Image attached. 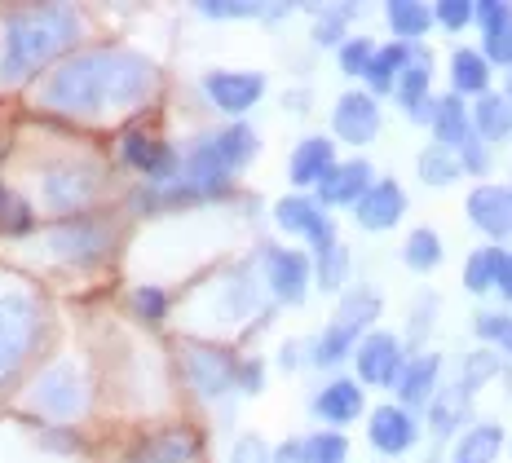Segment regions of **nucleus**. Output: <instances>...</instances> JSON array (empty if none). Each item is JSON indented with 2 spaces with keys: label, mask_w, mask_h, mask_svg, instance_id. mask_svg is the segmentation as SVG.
I'll return each instance as SVG.
<instances>
[{
  "label": "nucleus",
  "mask_w": 512,
  "mask_h": 463,
  "mask_svg": "<svg viewBox=\"0 0 512 463\" xmlns=\"http://www.w3.org/2000/svg\"><path fill=\"white\" fill-rule=\"evenodd\" d=\"M274 221H279V230H287V234H301V239L314 247V256L318 252H332V247L340 243L336 239V221L327 217L314 199H301V195L279 199V203H274Z\"/></svg>",
  "instance_id": "9d476101"
},
{
  "label": "nucleus",
  "mask_w": 512,
  "mask_h": 463,
  "mask_svg": "<svg viewBox=\"0 0 512 463\" xmlns=\"http://www.w3.org/2000/svg\"><path fill=\"white\" fill-rule=\"evenodd\" d=\"M345 459H349V441L332 433V428L301 441V463H345Z\"/></svg>",
  "instance_id": "f704fd0d"
},
{
  "label": "nucleus",
  "mask_w": 512,
  "mask_h": 463,
  "mask_svg": "<svg viewBox=\"0 0 512 463\" xmlns=\"http://www.w3.org/2000/svg\"><path fill=\"white\" fill-rule=\"evenodd\" d=\"M84 402H89V384H84L80 366L71 358H62V362H53L49 371H40V380L31 384V393H27L31 411H40L45 419H58V424L76 419L84 411Z\"/></svg>",
  "instance_id": "20e7f679"
},
{
  "label": "nucleus",
  "mask_w": 512,
  "mask_h": 463,
  "mask_svg": "<svg viewBox=\"0 0 512 463\" xmlns=\"http://www.w3.org/2000/svg\"><path fill=\"white\" fill-rule=\"evenodd\" d=\"M120 155H124L128 168H137L142 177H151L155 186H168V181L177 177V168H181L177 146L159 142V137H146V133L124 137V150H120Z\"/></svg>",
  "instance_id": "4468645a"
},
{
  "label": "nucleus",
  "mask_w": 512,
  "mask_h": 463,
  "mask_svg": "<svg viewBox=\"0 0 512 463\" xmlns=\"http://www.w3.org/2000/svg\"><path fill=\"white\" fill-rule=\"evenodd\" d=\"M495 371H499V358H495V353H482V349L468 353V358L460 362V384H455V389H460L464 397H473Z\"/></svg>",
  "instance_id": "4c0bfd02"
},
{
  "label": "nucleus",
  "mask_w": 512,
  "mask_h": 463,
  "mask_svg": "<svg viewBox=\"0 0 512 463\" xmlns=\"http://www.w3.org/2000/svg\"><path fill=\"white\" fill-rule=\"evenodd\" d=\"M380 314V292L376 287H354V292L340 296V309L332 318V327L309 344V362L314 366H336L358 349V340L367 336V327Z\"/></svg>",
  "instance_id": "7ed1b4c3"
},
{
  "label": "nucleus",
  "mask_w": 512,
  "mask_h": 463,
  "mask_svg": "<svg viewBox=\"0 0 512 463\" xmlns=\"http://www.w3.org/2000/svg\"><path fill=\"white\" fill-rule=\"evenodd\" d=\"M495 292L512 305V256L508 252H499V269H495Z\"/></svg>",
  "instance_id": "3c124183"
},
{
  "label": "nucleus",
  "mask_w": 512,
  "mask_h": 463,
  "mask_svg": "<svg viewBox=\"0 0 512 463\" xmlns=\"http://www.w3.org/2000/svg\"><path fill=\"white\" fill-rule=\"evenodd\" d=\"M504 450V428L499 424H473L464 428L451 450V463H495Z\"/></svg>",
  "instance_id": "393cba45"
},
{
  "label": "nucleus",
  "mask_w": 512,
  "mask_h": 463,
  "mask_svg": "<svg viewBox=\"0 0 512 463\" xmlns=\"http://www.w3.org/2000/svg\"><path fill=\"white\" fill-rule=\"evenodd\" d=\"M314 265H318V287L323 292H340L345 287V278H349V252H345V243H336L332 252H318L314 256Z\"/></svg>",
  "instance_id": "e433bc0d"
},
{
  "label": "nucleus",
  "mask_w": 512,
  "mask_h": 463,
  "mask_svg": "<svg viewBox=\"0 0 512 463\" xmlns=\"http://www.w3.org/2000/svg\"><path fill=\"white\" fill-rule=\"evenodd\" d=\"M402 261L411 269H420V274H429V269L442 265V239H437L433 230H415L407 243H402Z\"/></svg>",
  "instance_id": "473e14b6"
},
{
  "label": "nucleus",
  "mask_w": 512,
  "mask_h": 463,
  "mask_svg": "<svg viewBox=\"0 0 512 463\" xmlns=\"http://www.w3.org/2000/svg\"><path fill=\"white\" fill-rule=\"evenodd\" d=\"M181 362H186V380L195 384L199 397H226L230 389H239V358L217 344H190Z\"/></svg>",
  "instance_id": "1a4fd4ad"
},
{
  "label": "nucleus",
  "mask_w": 512,
  "mask_h": 463,
  "mask_svg": "<svg viewBox=\"0 0 512 463\" xmlns=\"http://www.w3.org/2000/svg\"><path fill=\"white\" fill-rule=\"evenodd\" d=\"M402 212H407V190H402L398 181H371V190L354 203L358 225L371 234L393 230V225L402 221Z\"/></svg>",
  "instance_id": "f3484780"
},
{
  "label": "nucleus",
  "mask_w": 512,
  "mask_h": 463,
  "mask_svg": "<svg viewBox=\"0 0 512 463\" xmlns=\"http://www.w3.org/2000/svg\"><path fill=\"white\" fill-rule=\"evenodd\" d=\"M332 133L340 137V142H349V146H367L371 137L380 133V102L371 98L367 89L345 93V98L336 102V111H332Z\"/></svg>",
  "instance_id": "ddd939ff"
},
{
  "label": "nucleus",
  "mask_w": 512,
  "mask_h": 463,
  "mask_svg": "<svg viewBox=\"0 0 512 463\" xmlns=\"http://www.w3.org/2000/svg\"><path fill=\"white\" fill-rule=\"evenodd\" d=\"M115 230L102 217H71L49 230V252L71 265H98L111 252Z\"/></svg>",
  "instance_id": "423d86ee"
},
{
  "label": "nucleus",
  "mask_w": 512,
  "mask_h": 463,
  "mask_svg": "<svg viewBox=\"0 0 512 463\" xmlns=\"http://www.w3.org/2000/svg\"><path fill=\"white\" fill-rule=\"evenodd\" d=\"M437 375H442V358L437 353H420V358H407L402 362V375H398V397L402 402L398 406H424V402H433V393H437Z\"/></svg>",
  "instance_id": "aec40b11"
},
{
  "label": "nucleus",
  "mask_w": 512,
  "mask_h": 463,
  "mask_svg": "<svg viewBox=\"0 0 512 463\" xmlns=\"http://www.w3.org/2000/svg\"><path fill=\"white\" fill-rule=\"evenodd\" d=\"M495 269H499V247H482V252H473L468 256V265H464V287L473 296H482L495 287Z\"/></svg>",
  "instance_id": "c9c22d12"
},
{
  "label": "nucleus",
  "mask_w": 512,
  "mask_h": 463,
  "mask_svg": "<svg viewBox=\"0 0 512 463\" xmlns=\"http://www.w3.org/2000/svg\"><path fill=\"white\" fill-rule=\"evenodd\" d=\"M464 208H468V221H473L482 234H490V239H508L512 234V190L477 186Z\"/></svg>",
  "instance_id": "a211bd4d"
},
{
  "label": "nucleus",
  "mask_w": 512,
  "mask_h": 463,
  "mask_svg": "<svg viewBox=\"0 0 512 463\" xmlns=\"http://www.w3.org/2000/svg\"><path fill=\"white\" fill-rule=\"evenodd\" d=\"M468 120L477 128V142H508L512 137V106L504 102V93H482Z\"/></svg>",
  "instance_id": "a878e982"
},
{
  "label": "nucleus",
  "mask_w": 512,
  "mask_h": 463,
  "mask_svg": "<svg viewBox=\"0 0 512 463\" xmlns=\"http://www.w3.org/2000/svg\"><path fill=\"white\" fill-rule=\"evenodd\" d=\"M309 278H314V265L296 247H265L261 252V283L270 287V296L279 305H301L309 292Z\"/></svg>",
  "instance_id": "6e6552de"
},
{
  "label": "nucleus",
  "mask_w": 512,
  "mask_h": 463,
  "mask_svg": "<svg viewBox=\"0 0 512 463\" xmlns=\"http://www.w3.org/2000/svg\"><path fill=\"white\" fill-rule=\"evenodd\" d=\"M482 58H486V62H495V67H504V71H512V18H508L504 27L486 31V49H482Z\"/></svg>",
  "instance_id": "37998d69"
},
{
  "label": "nucleus",
  "mask_w": 512,
  "mask_h": 463,
  "mask_svg": "<svg viewBox=\"0 0 512 463\" xmlns=\"http://www.w3.org/2000/svg\"><path fill=\"white\" fill-rule=\"evenodd\" d=\"M318 23H314V45H345V23L358 14V5H318L314 9Z\"/></svg>",
  "instance_id": "2f4dec72"
},
{
  "label": "nucleus",
  "mask_w": 512,
  "mask_h": 463,
  "mask_svg": "<svg viewBox=\"0 0 512 463\" xmlns=\"http://www.w3.org/2000/svg\"><path fill=\"white\" fill-rule=\"evenodd\" d=\"M332 168H336L332 137H305V142L292 150V159H287V177H292V186H318Z\"/></svg>",
  "instance_id": "412c9836"
},
{
  "label": "nucleus",
  "mask_w": 512,
  "mask_h": 463,
  "mask_svg": "<svg viewBox=\"0 0 512 463\" xmlns=\"http://www.w3.org/2000/svg\"><path fill=\"white\" fill-rule=\"evenodd\" d=\"M433 23H442V31H464L473 23V0H437Z\"/></svg>",
  "instance_id": "79ce46f5"
},
{
  "label": "nucleus",
  "mask_w": 512,
  "mask_h": 463,
  "mask_svg": "<svg viewBox=\"0 0 512 463\" xmlns=\"http://www.w3.org/2000/svg\"><path fill=\"white\" fill-rule=\"evenodd\" d=\"M455 159H460V168H464V172H486V168H490V155H486V146L477 142V137H468Z\"/></svg>",
  "instance_id": "09e8293b"
},
{
  "label": "nucleus",
  "mask_w": 512,
  "mask_h": 463,
  "mask_svg": "<svg viewBox=\"0 0 512 463\" xmlns=\"http://www.w3.org/2000/svg\"><path fill=\"white\" fill-rule=\"evenodd\" d=\"M464 406H468V397H464L460 389H451V393H433V411H429L433 437L455 433V428H460V419H464Z\"/></svg>",
  "instance_id": "72a5a7b5"
},
{
  "label": "nucleus",
  "mask_w": 512,
  "mask_h": 463,
  "mask_svg": "<svg viewBox=\"0 0 512 463\" xmlns=\"http://www.w3.org/2000/svg\"><path fill=\"white\" fill-rule=\"evenodd\" d=\"M27 230H31V208L0 186V234H27Z\"/></svg>",
  "instance_id": "58836bf2"
},
{
  "label": "nucleus",
  "mask_w": 512,
  "mask_h": 463,
  "mask_svg": "<svg viewBox=\"0 0 512 463\" xmlns=\"http://www.w3.org/2000/svg\"><path fill=\"white\" fill-rule=\"evenodd\" d=\"M261 384H265L261 362H239V389L243 393H261Z\"/></svg>",
  "instance_id": "8fccbe9b"
},
{
  "label": "nucleus",
  "mask_w": 512,
  "mask_h": 463,
  "mask_svg": "<svg viewBox=\"0 0 512 463\" xmlns=\"http://www.w3.org/2000/svg\"><path fill=\"white\" fill-rule=\"evenodd\" d=\"M504 102L512 106V71H508V80H504Z\"/></svg>",
  "instance_id": "603ef678"
},
{
  "label": "nucleus",
  "mask_w": 512,
  "mask_h": 463,
  "mask_svg": "<svg viewBox=\"0 0 512 463\" xmlns=\"http://www.w3.org/2000/svg\"><path fill=\"white\" fill-rule=\"evenodd\" d=\"M367 437L380 455H407L415 437H420V424H415L407 406H376L367 419Z\"/></svg>",
  "instance_id": "dca6fc26"
},
{
  "label": "nucleus",
  "mask_w": 512,
  "mask_h": 463,
  "mask_svg": "<svg viewBox=\"0 0 512 463\" xmlns=\"http://www.w3.org/2000/svg\"><path fill=\"white\" fill-rule=\"evenodd\" d=\"M159 89V67L137 49H89L67 58L45 84V106L62 115L133 111Z\"/></svg>",
  "instance_id": "f257e3e1"
},
{
  "label": "nucleus",
  "mask_w": 512,
  "mask_h": 463,
  "mask_svg": "<svg viewBox=\"0 0 512 463\" xmlns=\"http://www.w3.org/2000/svg\"><path fill=\"white\" fill-rule=\"evenodd\" d=\"M371 172H376V168H371L367 159H349V164H336V168L314 186V190H318L314 203H318L323 212H327V208H354V203L371 190Z\"/></svg>",
  "instance_id": "2eb2a0df"
},
{
  "label": "nucleus",
  "mask_w": 512,
  "mask_h": 463,
  "mask_svg": "<svg viewBox=\"0 0 512 463\" xmlns=\"http://www.w3.org/2000/svg\"><path fill=\"white\" fill-rule=\"evenodd\" d=\"M314 415L323 419L327 428H345V424H354V419L362 415V384L354 380H332V384H323V393L314 397Z\"/></svg>",
  "instance_id": "4be33fe9"
},
{
  "label": "nucleus",
  "mask_w": 512,
  "mask_h": 463,
  "mask_svg": "<svg viewBox=\"0 0 512 463\" xmlns=\"http://www.w3.org/2000/svg\"><path fill=\"white\" fill-rule=\"evenodd\" d=\"M508 18H512V5H504V0H477V5H473V23L482 31L504 27Z\"/></svg>",
  "instance_id": "a18cd8bd"
},
{
  "label": "nucleus",
  "mask_w": 512,
  "mask_h": 463,
  "mask_svg": "<svg viewBox=\"0 0 512 463\" xmlns=\"http://www.w3.org/2000/svg\"><path fill=\"white\" fill-rule=\"evenodd\" d=\"M40 336V305L23 292L0 296V380L31 353Z\"/></svg>",
  "instance_id": "39448f33"
},
{
  "label": "nucleus",
  "mask_w": 512,
  "mask_h": 463,
  "mask_svg": "<svg viewBox=\"0 0 512 463\" xmlns=\"http://www.w3.org/2000/svg\"><path fill=\"white\" fill-rule=\"evenodd\" d=\"M354 362H358V380L367 384V389H393L398 375H402L407 353H402L398 336H389V331H371V336L358 340Z\"/></svg>",
  "instance_id": "9b49d317"
},
{
  "label": "nucleus",
  "mask_w": 512,
  "mask_h": 463,
  "mask_svg": "<svg viewBox=\"0 0 512 463\" xmlns=\"http://www.w3.org/2000/svg\"><path fill=\"white\" fill-rule=\"evenodd\" d=\"M195 459V437L186 428H164V433L146 437L133 446L128 463H190Z\"/></svg>",
  "instance_id": "b1692460"
},
{
  "label": "nucleus",
  "mask_w": 512,
  "mask_h": 463,
  "mask_svg": "<svg viewBox=\"0 0 512 463\" xmlns=\"http://www.w3.org/2000/svg\"><path fill=\"white\" fill-rule=\"evenodd\" d=\"M212 142H217V150H221V159H226V168H230V172L248 168L252 159H256V150H261V142H256V133H252L248 124L221 128V133H212Z\"/></svg>",
  "instance_id": "c85d7f7f"
},
{
  "label": "nucleus",
  "mask_w": 512,
  "mask_h": 463,
  "mask_svg": "<svg viewBox=\"0 0 512 463\" xmlns=\"http://www.w3.org/2000/svg\"><path fill=\"white\" fill-rule=\"evenodd\" d=\"M460 177H464V168H460V159H455V150H446V146L420 150V181L424 186H455Z\"/></svg>",
  "instance_id": "7c9ffc66"
},
{
  "label": "nucleus",
  "mask_w": 512,
  "mask_h": 463,
  "mask_svg": "<svg viewBox=\"0 0 512 463\" xmlns=\"http://www.w3.org/2000/svg\"><path fill=\"white\" fill-rule=\"evenodd\" d=\"M384 18H389L398 45H411L433 31V5H420V0H393V5H384Z\"/></svg>",
  "instance_id": "bb28decb"
},
{
  "label": "nucleus",
  "mask_w": 512,
  "mask_h": 463,
  "mask_svg": "<svg viewBox=\"0 0 512 463\" xmlns=\"http://www.w3.org/2000/svg\"><path fill=\"white\" fill-rule=\"evenodd\" d=\"M204 93H208V102L217 106V111L243 115V111H252V106L261 102L265 75H256V71H208L204 75Z\"/></svg>",
  "instance_id": "f8f14e48"
},
{
  "label": "nucleus",
  "mask_w": 512,
  "mask_h": 463,
  "mask_svg": "<svg viewBox=\"0 0 512 463\" xmlns=\"http://www.w3.org/2000/svg\"><path fill=\"white\" fill-rule=\"evenodd\" d=\"M204 18H261V5H221V0H208L199 5Z\"/></svg>",
  "instance_id": "de8ad7c7"
},
{
  "label": "nucleus",
  "mask_w": 512,
  "mask_h": 463,
  "mask_svg": "<svg viewBox=\"0 0 512 463\" xmlns=\"http://www.w3.org/2000/svg\"><path fill=\"white\" fill-rule=\"evenodd\" d=\"M429 128L437 142L433 146H446V150H460L468 137H473V120H468V106L446 93V98H433V111H429Z\"/></svg>",
  "instance_id": "5701e85b"
},
{
  "label": "nucleus",
  "mask_w": 512,
  "mask_h": 463,
  "mask_svg": "<svg viewBox=\"0 0 512 463\" xmlns=\"http://www.w3.org/2000/svg\"><path fill=\"white\" fill-rule=\"evenodd\" d=\"M98 190H102V172H98V164H84V159L49 168L45 181H40V195H45V203L58 212L89 208V203L98 199Z\"/></svg>",
  "instance_id": "0eeeda50"
},
{
  "label": "nucleus",
  "mask_w": 512,
  "mask_h": 463,
  "mask_svg": "<svg viewBox=\"0 0 512 463\" xmlns=\"http://www.w3.org/2000/svg\"><path fill=\"white\" fill-rule=\"evenodd\" d=\"M230 463H274V455H270V446H265L261 437L248 433V437H239V441H234Z\"/></svg>",
  "instance_id": "49530a36"
},
{
  "label": "nucleus",
  "mask_w": 512,
  "mask_h": 463,
  "mask_svg": "<svg viewBox=\"0 0 512 463\" xmlns=\"http://www.w3.org/2000/svg\"><path fill=\"white\" fill-rule=\"evenodd\" d=\"M133 309H137V318L159 322L168 314V296L159 292V287H137V292H133Z\"/></svg>",
  "instance_id": "c03bdc74"
},
{
  "label": "nucleus",
  "mask_w": 512,
  "mask_h": 463,
  "mask_svg": "<svg viewBox=\"0 0 512 463\" xmlns=\"http://www.w3.org/2000/svg\"><path fill=\"white\" fill-rule=\"evenodd\" d=\"M371 58H376V45H371L367 36H354V40H345V45H340V71H345V75H367Z\"/></svg>",
  "instance_id": "a19ab883"
},
{
  "label": "nucleus",
  "mask_w": 512,
  "mask_h": 463,
  "mask_svg": "<svg viewBox=\"0 0 512 463\" xmlns=\"http://www.w3.org/2000/svg\"><path fill=\"white\" fill-rule=\"evenodd\" d=\"M393 98H398V106L411 115V120L429 124V111H433V98H429V53H420V49L411 53V67L398 75Z\"/></svg>",
  "instance_id": "6ab92c4d"
},
{
  "label": "nucleus",
  "mask_w": 512,
  "mask_h": 463,
  "mask_svg": "<svg viewBox=\"0 0 512 463\" xmlns=\"http://www.w3.org/2000/svg\"><path fill=\"white\" fill-rule=\"evenodd\" d=\"M473 331L482 340L495 344L499 353H508V358H512V314H482L473 322Z\"/></svg>",
  "instance_id": "ea45409f"
},
{
  "label": "nucleus",
  "mask_w": 512,
  "mask_h": 463,
  "mask_svg": "<svg viewBox=\"0 0 512 463\" xmlns=\"http://www.w3.org/2000/svg\"><path fill=\"white\" fill-rule=\"evenodd\" d=\"M411 45H384V49H376V58H371V67H367V84H371V98L376 93H393V84H398V75L411 67Z\"/></svg>",
  "instance_id": "cd10ccee"
},
{
  "label": "nucleus",
  "mask_w": 512,
  "mask_h": 463,
  "mask_svg": "<svg viewBox=\"0 0 512 463\" xmlns=\"http://www.w3.org/2000/svg\"><path fill=\"white\" fill-rule=\"evenodd\" d=\"M451 80H455V98H460V93H477V98H482L490 84V62L477 49H460L451 58Z\"/></svg>",
  "instance_id": "c756f323"
},
{
  "label": "nucleus",
  "mask_w": 512,
  "mask_h": 463,
  "mask_svg": "<svg viewBox=\"0 0 512 463\" xmlns=\"http://www.w3.org/2000/svg\"><path fill=\"white\" fill-rule=\"evenodd\" d=\"M80 40V18L67 5H36L9 18L5 27V53H0V80L18 84L36 75L45 62L62 58Z\"/></svg>",
  "instance_id": "f03ea898"
}]
</instances>
